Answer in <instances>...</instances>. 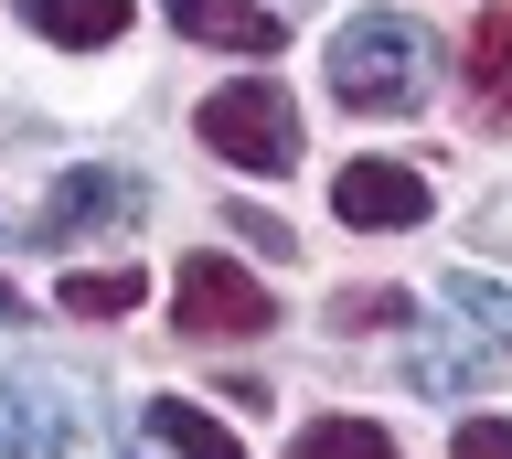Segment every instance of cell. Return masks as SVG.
<instances>
[{
    "mask_svg": "<svg viewBox=\"0 0 512 459\" xmlns=\"http://www.w3.org/2000/svg\"><path fill=\"white\" fill-rule=\"evenodd\" d=\"M139 427H150V438H160L171 459H246V449H235V438H224L214 417H203V406H182V395H160V406H150Z\"/></svg>",
    "mask_w": 512,
    "mask_h": 459,
    "instance_id": "11",
    "label": "cell"
},
{
    "mask_svg": "<svg viewBox=\"0 0 512 459\" xmlns=\"http://www.w3.org/2000/svg\"><path fill=\"white\" fill-rule=\"evenodd\" d=\"M288 459H395V427H374V417H320V427L288 438Z\"/></svg>",
    "mask_w": 512,
    "mask_h": 459,
    "instance_id": "12",
    "label": "cell"
},
{
    "mask_svg": "<svg viewBox=\"0 0 512 459\" xmlns=\"http://www.w3.org/2000/svg\"><path fill=\"white\" fill-rule=\"evenodd\" d=\"M139 214H150V182H139V171H64L54 193H43V235H54V246L139 225Z\"/></svg>",
    "mask_w": 512,
    "mask_h": 459,
    "instance_id": "4",
    "label": "cell"
},
{
    "mask_svg": "<svg viewBox=\"0 0 512 459\" xmlns=\"http://www.w3.org/2000/svg\"><path fill=\"white\" fill-rule=\"evenodd\" d=\"M192 129H203V150L235 161V171H288L299 161V107H288L278 86H214Z\"/></svg>",
    "mask_w": 512,
    "mask_h": 459,
    "instance_id": "2",
    "label": "cell"
},
{
    "mask_svg": "<svg viewBox=\"0 0 512 459\" xmlns=\"http://www.w3.org/2000/svg\"><path fill=\"white\" fill-rule=\"evenodd\" d=\"M331 97L352 118H416V97H427V33L406 11H352L331 33Z\"/></svg>",
    "mask_w": 512,
    "mask_h": 459,
    "instance_id": "1",
    "label": "cell"
},
{
    "mask_svg": "<svg viewBox=\"0 0 512 459\" xmlns=\"http://www.w3.org/2000/svg\"><path fill=\"white\" fill-rule=\"evenodd\" d=\"M150 299V267H64V310L75 321H118Z\"/></svg>",
    "mask_w": 512,
    "mask_h": 459,
    "instance_id": "10",
    "label": "cell"
},
{
    "mask_svg": "<svg viewBox=\"0 0 512 459\" xmlns=\"http://www.w3.org/2000/svg\"><path fill=\"white\" fill-rule=\"evenodd\" d=\"M171 331H182V342H246V331H278V299L256 289L235 257H182V278H171Z\"/></svg>",
    "mask_w": 512,
    "mask_h": 459,
    "instance_id": "3",
    "label": "cell"
},
{
    "mask_svg": "<svg viewBox=\"0 0 512 459\" xmlns=\"http://www.w3.org/2000/svg\"><path fill=\"white\" fill-rule=\"evenodd\" d=\"M64 427H75L64 385H43V374H11V363H0V449H11V459H64Z\"/></svg>",
    "mask_w": 512,
    "mask_h": 459,
    "instance_id": "6",
    "label": "cell"
},
{
    "mask_svg": "<svg viewBox=\"0 0 512 459\" xmlns=\"http://www.w3.org/2000/svg\"><path fill=\"white\" fill-rule=\"evenodd\" d=\"M171 22L224 54H278V11H256V0H171Z\"/></svg>",
    "mask_w": 512,
    "mask_h": 459,
    "instance_id": "7",
    "label": "cell"
},
{
    "mask_svg": "<svg viewBox=\"0 0 512 459\" xmlns=\"http://www.w3.org/2000/svg\"><path fill=\"white\" fill-rule=\"evenodd\" d=\"M0 321H11V289H0Z\"/></svg>",
    "mask_w": 512,
    "mask_h": 459,
    "instance_id": "15",
    "label": "cell"
},
{
    "mask_svg": "<svg viewBox=\"0 0 512 459\" xmlns=\"http://www.w3.org/2000/svg\"><path fill=\"white\" fill-rule=\"evenodd\" d=\"M331 214L363 225V235H395V225L427 214V171H416V161H342V171H331Z\"/></svg>",
    "mask_w": 512,
    "mask_h": 459,
    "instance_id": "5",
    "label": "cell"
},
{
    "mask_svg": "<svg viewBox=\"0 0 512 459\" xmlns=\"http://www.w3.org/2000/svg\"><path fill=\"white\" fill-rule=\"evenodd\" d=\"M448 459H512V427H502V417H470V427H459V449H448Z\"/></svg>",
    "mask_w": 512,
    "mask_h": 459,
    "instance_id": "14",
    "label": "cell"
},
{
    "mask_svg": "<svg viewBox=\"0 0 512 459\" xmlns=\"http://www.w3.org/2000/svg\"><path fill=\"white\" fill-rule=\"evenodd\" d=\"M470 86H480V118L512 129V0H491L470 22Z\"/></svg>",
    "mask_w": 512,
    "mask_h": 459,
    "instance_id": "9",
    "label": "cell"
},
{
    "mask_svg": "<svg viewBox=\"0 0 512 459\" xmlns=\"http://www.w3.org/2000/svg\"><path fill=\"white\" fill-rule=\"evenodd\" d=\"M11 11H22L43 43H75V54H96V43H118V33H128V11H139V0H11Z\"/></svg>",
    "mask_w": 512,
    "mask_h": 459,
    "instance_id": "8",
    "label": "cell"
},
{
    "mask_svg": "<svg viewBox=\"0 0 512 459\" xmlns=\"http://www.w3.org/2000/svg\"><path fill=\"white\" fill-rule=\"evenodd\" d=\"M448 310H470L491 342H512V289L502 278H448Z\"/></svg>",
    "mask_w": 512,
    "mask_h": 459,
    "instance_id": "13",
    "label": "cell"
}]
</instances>
